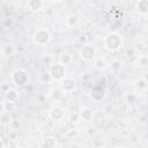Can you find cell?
Listing matches in <instances>:
<instances>
[{
    "instance_id": "9c48e42d",
    "label": "cell",
    "mask_w": 148,
    "mask_h": 148,
    "mask_svg": "<svg viewBox=\"0 0 148 148\" xmlns=\"http://www.w3.org/2000/svg\"><path fill=\"white\" fill-rule=\"evenodd\" d=\"M18 96H20V94H18V91L15 88H8L5 91L3 101L10 102V103H16V101L18 99Z\"/></svg>"
},
{
    "instance_id": "8fae6325",
    "label": "cell",
    "mask_w": 148,
    "mask_h": 148,
    "mask_svg": "<svg viewBox=\"0 0 148 148\" xmlns=\"http://www.w3.org/2000/svg\"><path fill=\"white\" fill-rule=\"evenodd\" d=\"M92 66L97 71H104L106 67H108V62L104 58L102 57H96L94 60H92Z\"/></svg>"
},
{
    "instance_id": "277c9868",
    "label": "cell",
    "mask_w": 148,
    "mask_h": 148,
    "mask_svg": "<svg viewBox=\"0 0 148 148\" xmlns=\"http://www.w3.org/2000/svg\"><path fill=\"white\" fill-rule=\"evenodd\" d=\"M51 40V34L46 28H38L32 34V42L38 46H45Z\"/></svg>"
},
{
    "instance_id": "9a60e30c",
    "label": "cell",
    "mask_w": 148,
    "mask_h": 148,
    "mask_svg": "<svg viewBox=\"0 0 148 148\" xmlns=\"http://www.w3.org/2000/svg\"><path fill=\"white\" fill-rule=\"evenodd\" d=\"M134 86L138 91H146L148 89V81L146 79H138L135 81Z\"/></svg>"
},
{
    "instance_id": "30bf717a",
    "label": "cell",
    "mask_w": 148,
    "mask_h": 148,
    "mask_svg": "<svg viewBox=\"0 0 148 148\" xmlns=\"http://www.w3.org/2000/svg\"><path fill=\"white\" fill-rule=\"evenodd\" d=\"M79 117L83 120V121H91L94 118V112L88 106H82L79 111Z\"/></svg>"
},
{
    "instance_id": "7a4b0ae2",
    "label": "cell",
    "mask_w": 148,
    "mask_h": 148,
    "mask_svg": "<svg viewBox=\"0 0 148 148\" xmlns=\"http://www.w3.org/2000/svg\"><path fill=\"white\" fill-rule=\"evenodd\" d=\"M47 73L50 74L52 81H56V82H60L62 79H65L67 76L66 66L62 65L60 61H56V62L50 64Z\"/></svg>"
},
{
    "instance_id": "3957f363",
    "label": "cell",
    "mask_w": 148,
    "mask_h": 148,
    "mask_svg": "<svg viewBox=\"0 0 148 148\" xmlns=\"http://www.w3.org/2000/svg\"><path fill=\"white\" fill-rule=\"evenodd\" d=\"M10 80L16 87L22 88V87L28 84V82L30 80V76H29V73L24 68H16L12 72Z\"/></svg>"
},
{
    "instance_id": "ba28073f",
    "label": "cell",
    "mask_w": 148,
    "mask_h": 148,
    "mask_svg": "<svg viewBox=\"0 0 148 148\" xmlns=\"http://www.w3.org/2000/svg\"><path fill=\"white\" fill-rule=\"evenodd\" d=\"M66 116V112H65V109L61 108L60 105H53L50 111H49V117L54 120V121H60L65 118Z\"/></svg>"
},
{
    "instance_id": "5bb4252c",
    "label": "cell",
    "mask_w": 148,
    "mask_h": 148,
    "mask_svg": "<svg viewBox=\"0 0 148 148\" xmlns=\"http://www.w3.org/2000/svg\"><path fill=\"white\" fill-rule=\"evenodd\" d=\"M79 22H80V17H79L77 15H75V14H71V15H68L67 18H66V21H65L66 27H68V28H71V29L77 27Z\"/></svg>"
},
{
    "instance_id": "2e32d148",
    "label": "cell",
    "mask_w": 148,
    "mask_h": 148,
    "mask_svg": "<svg viewBox=\"0 0 148 148\" xmlns=\"http://www.w3.org/2000/svg\"><path fill=\"white\" fill-rule=\"evenodd\" d=\"M1 52H2V56H5V57H12L15 53V47L13 44H5L2 46Z\"/></svg>"
},
{
    "instance_id": "603a6c76",
    "label": "cell",
    "mask_w": 148,
    "mask_h": 148,
    "mask_svg": "<svg viewBox=\"0 0 148 148\" xmlns=\"http://www.w3.org/2000/svg\"><path fill=\"white\" fill-rule=\"evenodd\" d=\"M47 1H50V2H60L62 0H47Z\"/></svg>"
},
{
    "instance_id": "44dd1931",
    "label": "cell",
    "mask_w": 148,
    "mask_h": 148,
    "mask_svg": "<svg viewBox=\"0 0 148 148\" xmlns=\"http://www.w3.org/2000/svg\"><path fill=\"white\" fill-rule=\"evenodd\" d=\"M111 69L113 72H119L121 69V61L119 60H113L112 64H111Z\"/></svg>"
},
{
    "instance_id": "5b68a950",
    "label": "cell",
    "mask_w": 148,
    "mask_h": 148,
    "mask_svg": "<svg viewBox=\"0 0 148 148\" xmlns=\"http://www.w3.org/2000/svg\"><path fill=\"white\" fill-rule=\"evenodd\" d=\"M96 53H97V49L94 44L91 43H86L83 44L80 50H79V56L80 58L86 61V62H92V60L96 58Z\"/></svg>"
},
{
    "instance_id": "ffe728a7",
    "label": "cell",
    "mask_w": 148,
    "mask_h": 148,
    "mask_svg": "<svg viewBox=\"0 0 148 148\" xmlns=\"http://www.w3.org/2000/svg\"><path fill=\"white\" fill-rule=\"evenodd\" d=\"M138 66L140 67H148V57L147 56H140L138 58Z\"/></svg>"
},
{
    "instance_id": "ac0fdd59",
    "label": "cell",
    "mask_w": 148,
    "mask_h": 148,
    "mask_svg": "<svg viewBox=\"0 0 148 148\" xmlns=\"http://www.w3.org/2000/svg\"><path fill=\"white\" fill-rule=\"evenodd\" d=\"M72 60H73L72 56H71L69 53H67V52H64V53H61V54L59 56V60H58V61H60L62 65L67 66V65H69V64L72 62Z\"/></svg>"
},
{
    "instance_id": "4fadbf2b",
    "label": "cell",
    "mask_w": 148,
    "mask_h": 148,
    "mask_svg": "<svg viewBox=\"0 0 148 148\" xmlns=\"http://www.w3.org/2000/svg\"><path fill=\"white\" fill-rule=\"evenodd\" d=\"M135 7L140 15H148V0H138Z\"/></svg>"
},
{
    "instance_id": "6da1fadb",
    "label": "cell",
    "mask_w": 148,
    "mask_h": 148,
    "mask_svg": "<svg viewBox=\"0 0 148 148\" xmlns=\"http://www.w3.org/2000/svg\"><path fill=\"white\" fill-rule=\"evenodd\" d=\"M103 46L110 52H117L124 46V37L119 32H109L103 38Z\"/></svg>"
},
{
    "instance_id": "e0dca14e",
    "label": "cell",
    "mask_w": 148,
    "mask_h": 148,
    "mask_svg": "<svg viewBox=\"0 0 148 148\" xmlns=\"http://www.w3.org/2000/svg\"><path fill=\"white\" fill-rule=\"evenodd\" d=\"M50 96H51V98H52L53 101L57 102V101H59V99L62 98V96H64V91L61 90V88H53V89H51Z\"/></svg>"
},
{
    "instance_id": "52a82bcc",
    "label": "cell",
    "mask_w": 148,
    "mask_h": 148,
    "mask_svg": "<svg viewBox=\"0 0 148 148\" xmlns=\"http://www.w3.org/2000/svg\"><path fill=\"white\" fill-rule=\"evenodd\" d=\"M60 88L64 92H73L76 89V81L72 76H66L60 81Z\"/></svg>"
},
{
    "instance_id": "7c38bea8",
    "label": "cell",
    "mask_w": 148,
    "mask_h": 148,
    "mask_svg": "<svg viewBox=\"0 0 148 148\" xmlns=\"http://www.w3.org/2000/svg\"><path fill=\"white\" fill-rule=\"evenodd\" d=\"M27 5H28V8L31 12H39L44 7L43 0H28Z\"/></svg>"
},
{
    "instance_id": "d6986e66",
    "label": "cell",
    "mask_w": 148,
    "mask_h": 148,
    "mask_svg": "<svg viewBox=\"0 0 148 148\" xmlns=\"http://www.w3.org/2000/svg\"><path fill=\"white\" fill-rule=\"evenodd\" d=\"M56 145H57V140L52 136H47V138L43 139V141L40 142L39 146H42V147H54Z\"/></svg>"
},
{
    "instance_id": "7402d4cb",
    "label": "cell",
    "mask_w": 148,
    "mask_h": 148,
    "mask_svg": "<svg viewBox=\"0 0 148 148\" xmlns=\"http://www.w3.org/2000/svg\"><path fill=\"white\" fill-rule=\"evenodd\" d=\"M8 126H9V128H10V130H18V127L21 126V124L18 123V120L12 119V120H10V123L8 124Z\"/></svg>"
},
{
    "instance_id": "8992f818",
    "label": "cell",
    "mask_w": 148,
    "mask_h": 148,
    "mask_svg": "<svg viewBox=\"0 0 148 148\" xmlns=\"http://www.w3.org/2000/svg\"><path fill=\"white\" fill-rule=\"evenodd\" d=\"M106 96V88L104 83H95L90 90V97L95 102H102Z\"/></svg>"
}]
</instances>
